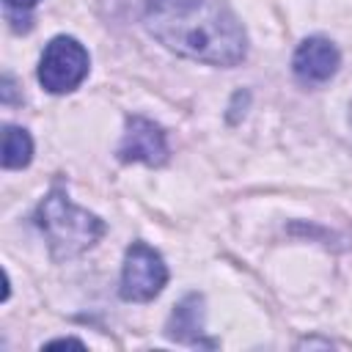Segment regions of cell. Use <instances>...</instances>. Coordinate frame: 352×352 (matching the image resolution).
Listing matches in <instances>:
<instances>
[{
    "mask_svg": "<svg viewBox=\"0 0 352 352\" xmlns=\"http://www.w3.org/2000/svg\"><path fill=\"white\" fill-rule=\"evenodd\" d=\"M154 38L168 50L212 66H236L248 55V36L226 0H143Z\"/></svg>",
    "mask_w": 352,
    "mask_h": 352,
    "instance_id": "obj_1",
    "label": "cell"
},
{
    "mask_svg": "<svg viewBox=\"0 0 352 352\" xmlns=\"http://www.w3.org/2000/svg\"><path fill=\"white\" fill-rule=\"evenodd\" d=\"M36 223L47 236V245L55 258H74L104 234V223L88 209L74 206L66 190L60 187L50 190L47 198L38 204Z\"/></svg>",
    "mask_w": 352,
    "mask_h": 352,
    "instance_id": "obj_2",
    "label": "cell"
},
{
    "mask_svg": "<svg viewBox=\"0 0 352 352\" xmlns=\"http://www.w3.org/2000/svg\"><path fill=\"white\" fill-rule=\"evenodd\" d=\"M88 74V52L72 36H55L41 55L38 63V82L50 94L74 91Z\"/></svg>",
    "mask_w": 352,
    "mask_h": 352,
    "instance_id": "obj_3",
    "label": "cell"
},
{
    "mask_svg": "<svg viewBox=\"0 0 352 352\" xmlns=\"http://www.w3.org/2000/svg\"><path fill=\"white\" fill-rule=\"evenodd\" d=\"M165 283H168V267L162 256L146 242H132L124 256L121 297L132 302H148L162 292Z\"/></svg>",
    "mask_w": 352,
    "mask_h": 352,
    "instance_id": "obj_4",
    "label": "cell"
},
{
    "mask_svg": "<svg viewBox=\"0 0 352 352\" xmlns=\"http://www.w3.org/2000/svg\"><path fill=\"white\" fill-rule=\"evenodd\" d=\"M118 160L121 162H146V165H162L168 160V140L165 132L143 118V116H129L126 129L118 146Z\"/></svg>",
    "mask_w": 352,
    "mask_h": 352,
    "instance_id": "obj_5",
    "label": "cell"
},
{
    "mask_svg": "<svg viewBox=\"0 0 352 352\" xmlns=\"http://www.w3.org/2000/svg\"><path fill=\"white\" fill-rule=\"evenodd\" d=\"M338 63H341V55L336 50V44L330 38H322V36H311L305 38L294 58H292V69H294V77L305 85H316V82H327L336 72H338Z\"/></svg>",
    "mask_w": 352,
    "mask_h": 352,
    "instance_id": "obj_6",
    "label": "cell"
},
{
    "mask_svg": "<svg viewBox=\"0 0 352 352\" xmlns=\"http://www.w3.org/2000/svg\"><path fill=\"white\" fill-rule=\"evenodd\" d=\"M204 300L198 294H187L170 314L168 322V336L184 344H198L204 333Z\"/></svg>",
    "mask_w": 352,
    "mask_h": 352,
    "instance_id": "obj_7",
    "label": "cell"
},
{
    "mask_svg": "<svg viewBox=\"0 0 352 352\" xmlns=\"http://www.w3.org/2000/svg\"><path fill=\"white\" fill-rule=\"evenodd\" d=\"M33 157V140L22 126H6L3 129V168H25Z\"/></svg>",
    "mask_w": 352,
    "mask_h": 352,
    "instance_id": "obj_8",
    "label": "cell"
},
{
    "mask_svg": "<svg viewBox=\"0 0 352 352\" xmlns=\"http://www.w3.org/2000/svg\"><path fill=\"white\" fill-rule=\"evenodd\" d=\"M36 3H38V0H6V8H8V11H22V14H25V11H30Z\"/></svg>",
    "mask_w": 352,
    "mask_h": 352,
    "instance_id": "obj_9",
    "label": "cell"
},
{
    "mask_svg": "<svg viewBox=\"0 0 352 352\" xmlns=\"http://www.w3.org/2000/svg\"><path fill=\"white\" fill-rule=\"evenodd\" d=\"M47 346H50V349H52V346H77V349H82V341H77V338H55V341H50Z\"/></svg>",
    "mask_w": 352,
    "mask_h": 352,
    "instance_id": "obj_10",
    "label": "cell"
}]
</instances>
